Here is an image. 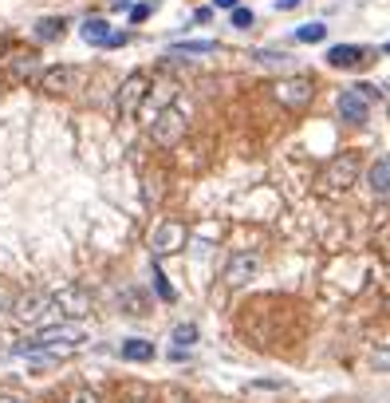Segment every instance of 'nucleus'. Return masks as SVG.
I'll use <instances>...</instances> for the list:
<instances>
[{
	"mask_svg": "<svg viewBox=\"0 0 390 403\" xmlns=\"http://www.w3.org/2000/svg\"><path fill=\"white\" fill-rule=\"evenodd\" d=\"M260 273V253H233L229 257V265H225V285H233V289H241V285H249L252 277Z\"/></svg>",
	"mask_w": 390,
	"mask_h": 403,
	"instance_id": "0eeeda50",
	"label": "nucleus"
},
{
	"mask_svg": "<svg viewBox=\"0 0 390 403\" xmlns=\"http://www.w3.org/2000/svg\"><path fill=\"white\" fill-rule=\"evenodd\" d=\"M209 51H217V40H182L166 56H209Z\"/></svg>",
	"mask_w": 390,
	"mask_h": 403,
	"instance_id": "dca6fc26",
	"label": "nucleus"
},
{
	"mask_svg": "<svg viewBox=\"0 0 390 403\" xmlns=\"http://www.w3.org/2000/svg\"><path fill=\"white\" fill-rule=\"evenodd\" d=\"M146 83H150V80H146V71H134V76H126V83L119 87V115H123V119L138 111V103L146 99Z\"/></svg>",
	"mask_w": 390,
	"mask_h": 403,
	"instance_id": "1a4fd4ad",
	"label": "nucleus"
},
{
	"mask_svg": "<svg viewBox=\"0 0 390 403\" xmlns=\"http://www.w3.org/2000/svg\"><path fill=\"white\" fill-rule=\"evenodd\" d=\"M186 245V226L182 222H162L154 229V238H150V249H154L158 257H166V253H178Z\"/></svg>",
	"mask_w": 390,
	"mask_h": 403,
	"instance_id": "6e6552de",
	"label": "nucleus"
},
{
	"mask_svg": "<svg viewBox=\"0 0 390 403\" xmlns=\"http://www.w3.org/2000/svg\"><path fill=\"white\" fill-rule=\"evenodd\" d=\"M371 368L382 371V376H390V344H378L375 352H371Z\"/></svg>",
	"mask_w": 390,
	"mask_h": 403,
	"instance_id": "aec40b11",
	"label": "nucleus"
},
{
	"mask_svg": "<svg viewBox=\"0 0 390 403\" xmlns=\"http://www.w3.org/2000/svg\"><path fill=\"white\" fill-rule=\"evenodd\" d=\"M371 99H375V87H371V83H355L351 91H343V95L335 99L339 119H347V123H363V119L371 115Z\"/></svg>",
	"mask_w": 390,
	"mask_h": 403,
	"instance_id": "7ed1b4c3",
	"label": "nucleus"
},
{
	"mask_svg": "<svg viewBox=\"0 0 390 403\" xmlns=\"http://www.w3.org/2000/svg\"><path fill=\"white\" fill-rule=\"evenodd\" d=\"M170 340L178 344V348H189V344H197V324H178Z\"/></svg>",
	"mask_w": 390,
	"mask_h": 403,
	"instance_id": "6ab92c4d",
	"label": "nucleus"
},
{
	"mask_svg": "<svg viewBox=\"0 0 390 403\" xmlns=\"http://www.w3.org/2000/svg\"><path fill=\"white\" fill-rule=\"evenodd\" d=\"M367 60H371V56H367V48H359V44H335V48H328V64L339 67V71L363 67Z\"/></svg>",
	"mask_w": 390,
	"mask_h": 403,
	"instance_id": "9d476101",
	"label": "nucleus"
},
{
	"mask_svg": "<svg viewBox=\"0 0 390 403\" xmlns=\"http://www.w3.org/2000/svg\"><path fill=\"white\" fill-rule=\"evenodd\" d=\"M126 305H130V308H126V312H146V301H142V297H138V292H134V289L126 292Z\"/></svg>",
	"mask_w": 390,
	"mask_h": 403,
	"instance_id": "393cba45",
	"label": "nucleus"
},
{
	"mask_svg": "<svg viewBox=\"0 0 390 403\" xmlns=\"http://www.w3.org/2000/svg\"><path fill=\"white\" fill-rule=\"evenodd\" d=\"M154 289H158V297H162V301H173V297H178V292L170 289V281L162 277V269H154Z\"/></svg>",
	"mask_w": 390,
	"mask_h": 403,
	"instance_id": "4be33fe9",
	"label": "nucleus"
},
{
	"mask_svg": "<svg viewBox=\"0 0 390 403\" xmlns=\"http://www.w3.org/2000/svg\"><path fill=\"white\" fill-rule=\"evenodd\" d=\"M4 308H12V292L0 285V312H4Z\"/></svg>",
	"mask_w": 390,
	"mask_h": 403,
	"instance_id": "bb28decb",
	"label": "nucleus"
},
{
	"mask_svg": "<svg viewBox=\"0 0 390 403\" xmlns=\"http://www.w3.org/2000/svg\"><path fill=\"white\" fill-rule=\"evenodd\" d=\"M256 16H252L249 8H233V28H252Z\"/></svg>",
	"mask_w": 390,
	"mask_h": 403,
	"instance_id": "b1692460",
	"label": "nucleus"
},
{
	"mask_svg": "<svg viewBox=\"0 0 390 403\" xmlns=\"http://www.w3.org/2000/svg\"><path fill=\"white\" fill-rule=\"evenodd\" d=\"M324 182H328L331 190H347V186H355V182H359V154H351V150L335 154V159L328 162V170H324Z\"/></svg>",
	"mask_w": 390,
	"mask_h": 403,
	"instance_id": "39448f33",
	"label": "nucleus"
},
{
	"mask_svg": "<svg viewBox=\"0 0 390 403\" xmlns=\"http://www.w3.org/2000/svg\"><path fill=\"white\" fill-rule=\"evenodd\" d=\"M328 36V24H319V20H312V24H300L296 28V40L300 44H319Z\"/></svg>",
	"mask_w": 390,
	"mask_h": 403,
	"instance_id": "a211bd4d",
	"label": "nucleus"
},
{
	"mask_svg": "<svg viewBox=\"0 0 390 403\" xmlns=\"http://www.w3.org/2000/svg\"><path fill=\"white\" fill-rule=\"evenodd\" d=\"M79 36H83L87 44H103V48H107V44H110V36H114V32H110V24H107V20H99V16H95V20H83V24H79Z\"/></svg>",
	"mask_w": 390,
	"mask_h": 403,
	"instance_id": "4468645a",
	"label": "nucleus"
},
{
	"mask_svg": "<svg viewBox=\"0 0 390 403\" xmlns=\"http://www.w3.org/2000/svg\"><path fill=\"white\" fill-rule=\"evenodd\" d=\"M241 0H217V8H236Z\"/></svg>",
	"mask_w": 390,
	"mask_h": 403,
	"instance_id": "c85d7f7f",
	"label": "nucleus"
},
{
	"mask_svg": "<svg viewBox=\"0 0 390 403\" xmlns=\"http://www.w3.org/2000/svg\"><path fill=\"white\" fill-rule=\"evenodd\" d=\"M67 403H103V400H99V391H91V387H75L67 395Z\"/></svg>",
	"mask_w": 390,
	"mask_h": 403,
	"instance_id": "412c9836",
	"label": "nucleus"
},
{
	"mask_svg": "<svg viewBox=\"0 0 390 403\" xmlns=\"http://www.w3.org/2000/svg\"><path fill=\"white\" fill-rule=\"evenodd\" d=\"M150 12H154V8H150V4H134V8H130V20H134V24H138V20H146V16H150Z\"/></svg>",
	"mask_w": 390,
	"mask_h": 403,
	"instance_id": "a878e982",
	"label": "nucleus"
},
{
	"mask_svg": "<svg viewBox=\"0 0 390 403\" xmlns=\"http://www.w3.org/2000/svg\"><path fill=\"white\" fill-rule=\"evenodd\" d=\"M252 56H256V60H260V64H268V67H276V64H288V56H280V51H252Z\"/></svg>",
	"mask_w": 390,
	"mask_h": 403,
	"instance_id": "5701e85b",
	"label": "nucleus"
},
{
	"mask_svg": "<svg viewBox=\"0 0 390 403\" xmlns=\"http://www.w3.org/2000/svg\"><path fill=\"white\" fill-rule=\"evenodd\" d=\"M272 95H276V103H284L288 111H304L315 99V83L308 80V76H288V80L272 83Z\"/></svg>",
	"mask_w": 390,
	"mask_h": 403,
	"instance_id": "f03ea898",
	"label": "nucleus"
},
{
	"mask_svg": "<svg viewBox=\"0 0 390 403\" xmlns=\"http://www.w3.org/2000/svg\"><path fill=\"white\" fill-rule=\"evenodd\" d=\"M87 340V332L79 328V324H47L44 332H36L32 340L24 344H16L12 352L16 356H51V360H63V356H71Z\"/></svg>",
	"mask_w": 390,
	"mask_h": 403,
	"instance_id": "f257e3e1",
	"label": "nucleus"
},
{
	"mask_svg": "<svg viewBox=\"0 0 390 403\" xmlns=\"http://www.w3.org/2000/svg\"><path fill=\"white\" fill-rule=\"evenodd\" d=\"M387 56H390V44H387Z\"/></svg>",
	"mask_w": 390,
	"mask_h": 403,
	"instance_id": "2f4dec72",
	"label": "nucleus"
},
{
	"mask_svg": "<svg viewBox=\"0 0 390 403\" xmlns=\"http://www.w3.org/2000/svg\"><path fill=\"white\" fill-rule=\"evenodd\" d=\"M276 8H280V12H288V8H300V0H276Z\"/></svg>",
	"mask_w": 390,
	"mask_h": 403,
	"instance_id": "cd10ccee",
	"label": "nucleus"
},
{
	"mask_svg": "<svg viewBox=\"0 0 390 403\" xmlns=\"http://www.w3.org/2000/svg\"><path fill=\"white\" fill-rule=\"evenodd\" d=\"M75 83H79V67H71V64L47 67L44 76H40V87H44V91H67V87H75Z\"/></svg>",
	"mask_w": 390,
	"mask_h": 403,
	"instance_id": "9b49d317",
	"label": "nucleus"
},
{
	"mask_svg": "<svg viewBox=\"0 0 390 403\" xmlns=\"http://www.w3.org/2000/svg\"><path fill=\"white\" fill-rule=\"evenodd\" d=\"M126 403H146V395H130V400H126Z\"/></svg>",
	"mask_w": 390,
	"mask_h": 403,
	"instance_id": "7c9ffc66",
	"label": "nucleus"
},
{
	"mask_svg": "<svg viewBox=\"0 0 390 403\" xmlns=\"http://www.w3.org/2000/svg\"><path fill=\"white\" fill-rule=\"evenodd\" d=\"M87 308H91V297L83 289H75V285H67V289H60L51 297L47 312H51V316H83Z\"/></svg>",
	"mask_w": 390,
	"mask_h": 403,
	"instance_id": "423d86ee",
	"label": "nucleus"
},
{
	"mask_svg": "<svg viewBox=\"0 0 390 403\" xmlns=\"http://www.w3.org/2000/svg\"><path fill=\"white\" fill-rule=\"evenodd\" d=\"M367 182H371V194L378 198H390V159H375L371 170H367Z\"/></svg>",
	"mask_w": 390,
	"mask_h": 403,
	"instance_id": "ddd939ff",
	"label": "nucleus"
},
{
	"mask_svg": "<svg viewBox=\"0 0 390 403\" xmlns=\"http://www.w3.org/2000/svg\"><path fill=\"white\" fill-rule=\"evenodd\" d=\"M123 360H130V364H146V360H154V344L150 340H123Z\"/></svg>",
	"mask_w": 390,
	"mask_h": 403,
	"instance_id": "2eb2a0df",
	"label": "nucleus"
},
{
	"mask_svg": "<svg viewBox=\"0 0 390 403\" xmlns=\"http://www.w3.org/2000/svg\"><path fill=\"white\" fill-rule=\"evenodd\" d=\"M0 403H24L20 395H0Z\"/></svg>",
	"mask_w": 390,
	"mask_h": 403,
	"instance_id": "c756f323",
	"label": "nucleus"
},
{
	"mask_svg": "<svg viewBox=\"0 0 390 403\" xmlns=\"http://www.w3.org/2000/svg\"><path fill=\"white\" fill-rule=\"evenodd\" d=\"M63 32H67V20H60V16H44L40 24H36V40H44V44L60 40Z\"/></svg>",
	"mask_w": 390,
	"mask_h": 403,
	"instance_id": "f3484780",
	"label": "nucleus"
},
{
	"mask_svg": "<svg viewBox=\"0 0 390 403\" xmlns=\"http://www.w3.org/2000/svg\"><path fill=\"white\" fill-rule=\"evenodd\" d=\"M182 135H186V115L178 111V107L158 111L154 127H150V139H154L158 146H178L182 143Z\"/></svg>",
	"mask_w": 390,
	"mask_h": 403,
	"instance_id": "20e7f679",
	"label": "nucleus"
},
{
	"mask_svg": "<svg viewBox=\"0 0 390 403\" xmlns=\"http://www.w3.org/2000/svg\"><path fill=\"white\" fill-rule=\"evenodd\" d=\"M47 305H51V297H47V292L20 297V301H16V316H20V321H40V316L47 312Z\"/></svg>",
	"mask_w": 390,
	"mask_h": 403,
	"instance_id": "f8f14e48",
	"label": "nucleus"
}]
</instances>
